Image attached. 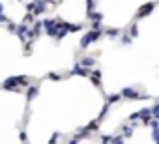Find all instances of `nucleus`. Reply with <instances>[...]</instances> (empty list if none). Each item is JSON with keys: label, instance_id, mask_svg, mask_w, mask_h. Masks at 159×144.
I'll return each mask as SVG.
<instances>
[{"label": "nucleus", "instance_id": "423d86ee", "mask_svg": "<svg viewBox=\"0 0 159 144\" xmlns=\"http://www.w3.org/2000/svg\"><path fill=\"white\" fill-rule=\"evenodd\" d=\"M38 96V86H30L28 88V99H32V97H36Z\"/></svg>", "mask_w": 159, "mask_h": 144}, {"label": "nucleus", "instance_id": "39448f33", "mask_svg": "<svg viewBox=\"0 0 159 144\" xmlns=\"http://www.w3.org/2000/svg\"><path fill=\"white\" fill-rule=\"evenodd\" d=\"M137 34H139V28H137V23H133L131 28H129V36L131 38H137Z\"/></svg>", "mask_w": 159, "mask_h": 144}, {"label": "nucleus", "instance_id": "0eeeda50", "mask_svg": "<svg viewBox=\"0 0 159 144\" xmlns=\"http://www.w3.org/2000/svg\"><path fill=\"white\" fill-rule=\"evenodd\" d=\"M105 34H107L109 38H116V36H118V30H116V28H107Z\"/></svg>", "mask_w": 159, "mask_h": 144}, {"label": "nucleus", "instance_id": "20e7f679", "mask_svg": "<svg viewBox=\"0 0 159 144\" xmlns=\"http://www.w3.org/2000/svg\"><path fill=\"white\" fill-rule=\"evenodd\" d=\"M71 73H77V75H88V71H86V69H83L81 65L77 64V65H75V67L71 69Z\"/></svg>", "mask_w": 159, "mask_h": 144}, {"label": "nucleus", "instance_id": "f03ea898", "mask_svg": "<svg viewBox=\"0 0 159 144\" xmlns=\"http://www.w3.org/2000/svg\"><path fill=\"white\" fill-rule=\"evenodd\" d=\"M155 6H157V2H146L144 6H140V8H139V11H137L135 19H142V17L150 15V13H152V11L155 10Z\"/></svg>", "mask_w": 159, "mask_h": 144}, {"label": "nucleus", "instance_id": "1a4fd4ad", "mask_svg": "<svg viewBox=\"0 0 159 144\" xmlns=\"http://www.w3.org/2000/svg\"><path fill=\"white\" fill-rule=\"evenodd\" d=\"M19 2H23V0H19Z\"/></svg>", "mask_w": 159, "mask_h": 144}, {"label": "nucleus", "instance_id": "6e6552de", "mask_svg": "<svg viewBox=\"0 0 159 144\" xmlns=\"http://www.w3.org/2000/svg\"><path fill=\"white\" fill-rule=\"evenodd\" d=\"M81 65H84V67H90V65H94V58H83Z\"/></svg>", "mask_w": 159, "mask_h": 144}, {"label": "nucleus", "instance_id": "f257e3e1", "mask_svg": "<svg viewBox=\"0 0 159 144\" xmlns=\"http://www.w3.org/2000/svg\"><path fill=\"white\" fill-rule=\"evenodd\" d=\"M99 38H101V32H99V30H90V32H86V34L83 36V39H81V47L86 49L90 43H94V41L99 39Z\"/></svg>", "mask_w": 159, "mask_h": 144}, {"label": "nucleus", "instance_id": "7ed1b4c3", "mask_svg": "<svg viewBox=\"0 0 159 144\" xmlns=\"http://www.w3.org/2000/svg\"><path fill=\"white\" fill-rule=\"evenodd\" d=\"M96 11V0H86V15Z\"/></svg>", "mask_w": 159, "mask_h": 144}]
</instances>
